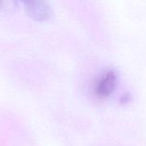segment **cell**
<instances>
[{
	"label": "cell",
	"instance_id": "obj_1",
	"mask_svg": "<svg viewBox=\"0 0 146 146\" xmlns=\"http://www.w3.org/2000/svg\"><path fill=\"white\" fill-rule=\"evenodd\" d=\"M118 84V74L115 69H107L96 80L93 86L94 95L104 99L110 97L116 89Z\"/></svg>",
	"mask_w": 146,
	"mask_h": 146
},
{
	"label": "cell",
	"instance_id": "obj_2",
	"mask_svg": "<svg viewBox=\"0 0 146 146\" xmlns=\"http://www.w3.org/2000/svg\"><path fill=\"white\" fill-rule=\"evenodd\" d=\"M24 5L27 15L36 21H44L51 15L50 6L47 0H19Z\"/></svg>",
	"mask_w": 146,
	"mask_h": 146
},
{
	"label": "cell",
	"instance_id": "obj_3",
	"mask_svg": "<svg viewBox=\"0 0 146 146\" xmlns=\"http://www.w3.org/2000/svg\"><path fill=\"white\" fill-rule=\"evenodd\" d=\"M130 100H131V96H130V94H128V93H127V94L125 93V94L121 97V104H127Z\"/></svg>",
	"mask_w": 146,
	"mask_h": 146
},
{
	"label": "cell",
	"instance_id": "obj_4",
	"mask_svg": "<svg viewBox=\"0 0 146 146\" xmlns=\"http://www.w3.org/2000/svg\"><path fill=\"white\" fill-rule=\"evenodd\" d=\"M3 6V0H0V9H2Z\"/></svg>",
	"mask_w": 146,
	"mask_h": 146
}]
</instances>
